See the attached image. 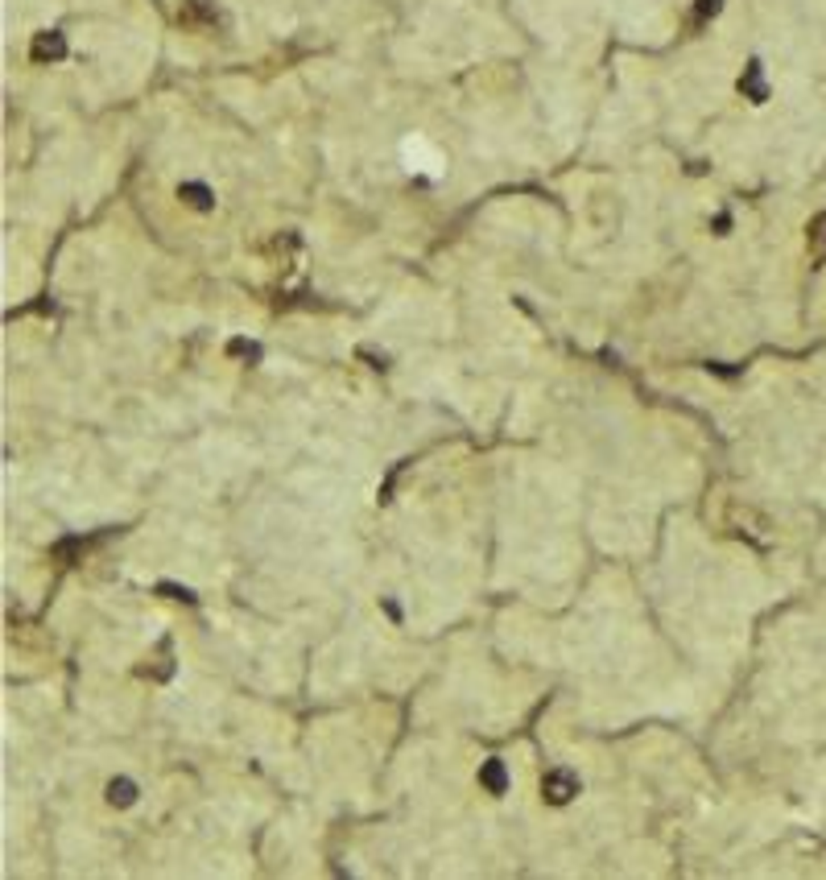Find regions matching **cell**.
Returning <instances> with one entry per match:
<instances>
[{
  "label": "cell",
  "instance_id": "cell-7",
  "mask_svg": "<svg viewBox=\"0 0 826 880\" xmlns=\"http://www.w3.org/2000/svg\"><path fill=\"white\" fill-rule=\"evenodd\" d=\"M806 240H810V256H814L818 264H826V211H822V216L810 219Z\"/></svg>",
  "mask_w": 826,
  "mask_h": 880
},
{
  "label": "cell",
  "instance_id": "cell-9",
  "mask_svg": "<svg viewBox=\"0 0 826 880\" xmlns=\"http://www.w3.org/2000/svg\"><path fill=\"white\" fill-rule=\"evenodd\" d=\"M719 5H723V0H699V5H694V13H691V25H694V30H699V25H707V21L719 13Z\"/></svg>",
  "mask_w": 826,
  "mask_h": 880
},
{
  "label": "cell",
  "instance_id": "cell-6",
  "mask_svg": "<svg viewBox=\"0 0 826 880\" xmlns=\"http://www.w3.org/2000/svg\"><path fill=\"white\" fill-rule=\"evenodd\" d=\"M178 199H182L186 207H195V211H211V207H215L211 190H207L203 182H182V186H178Z\"/></svg>",
  "mask_w": 826,
  "mask_h": 880
},
{
  "label": "cell",
  "instance_id": "cell-4",
  "mask_svg": "<svg viewBox=\"0 0 826 880\" xmlns=\"http://www.w3.org/2000/svg\"><path fill=\"white\" fill-rule=\"evenodd\" d=\"M739 91H744L752 104H765V99H768L765 67H760V62H748V70H744V79H739Z\"/></svg>",
  "mask_w": 826,
  "mask_h": 880
},
{
  "label": "cell",
  "instance_id": "cell-2",
  "mask_svg": "<svg viewBox=\"0 0 826 880\" xmlns=\"http://www.w3.org/2000/svg\"><path fill=\"white\" fill-rule=\"evenodd\" d=\"M62 54H67V38H62L59 30H42L38 38H33V46H30L33 62H59Z\"/></svg>",
  "mask_w": 826,
  "mask_h": 880
},
{
  "label": "cell",
  "instance_id": "cell-5",
  "mask_svg": "<svg viewBox=\"0 0 826 880\" xmlns=\"http://www.w3.org/2000/svg\"><path fill=\"white\" fill-rule=\"evenodd\" d=\"M479 785H484L487 793H500L508 790V769H505V761H484V769H479Z\"/></svg>",
  "mask_w": 826,
  "mask_h": 880
},
{
  "label": "cell",
  "instance_id": "cell-1",
  "mask_svg": "<svg viewBox=\"0 0 826 880\" xmlns=\"http://www.w3.org/2000/svg\"><path fill=\"white\" fill-rule=\"evenodd\" d=\"M579 793V777L566 769H554V773H545V782H542V798L550 806H566Z\"/></svg>",
  "mask_w": 826,
  "mask_h": 880
},
{
  "label": "cell",
  "instance_id": "cell-8",
  "mask_svg": "<svg viewBox=\"0 0 826 880\" xmlns=\"http://www.w3.org/2000/svg\"><path fill=\"white\" fill-rule=\"evenodd\" d=\"M107 802L112 806H133L136 802V785L128 777H116V782H107Z\"/></svg>",
  "mask_w": 826,
  "mask_h": 880
},
{
  "label": "cell",
  "instance_id": "cell-3",
  "mask_svg": "<svg viewBox=\"0 0 826 880\" xmlns=\"http://www.w3.org/2000/svg\"><path fill=\"white\" fill-rule=\"evenodd\" d=\"M178 21H182L186 30H203V25H215L219 13H215V0H186L182 9H178Z\"/></svg>",
  "mask_w": 826,
  "mask_h": 880
}]
</instances>
